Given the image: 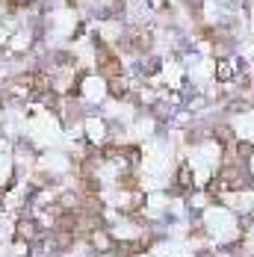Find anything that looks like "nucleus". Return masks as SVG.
Here are the masks:
<instances>
[{"label":"nucleus","mask_w":254,"mask_h":257,"mask_svg":"<svg viewBox=\"0 0 254 257\" xmlns=\"http://www.w3.org/2000/svg\"><path fill=\"white\" fill-rule=\"evenodd\" d=\"M45 236H48V233L39 225L36 216H21V219L15 222V239H18V242L33 245V242H39V239H45Z\"/></svg>","instance_id":"f257e3e1"},{"label":"nucleus","mask_w":254,"mask_h":257,"mask_svg":"<svg viewBox=\"0 0 254 257\" xmlns=\"http://www.w3.org/2000/svg\"><path fill=\"white\" fill-rule=\"evenodd\" d=\"M86 245L92 248V254H115V236L109 228H98L86 236Z\"/></svg>","instance_id":"f03ea898"}]
</instances>
